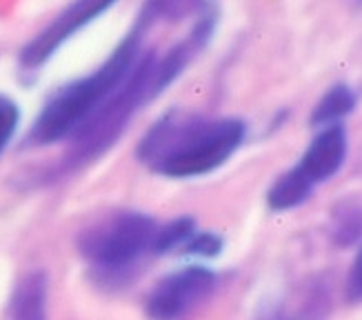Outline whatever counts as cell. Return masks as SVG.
I'll return each mask as SVG.
<instances>
[{
	"instance_id": "52a82bcc",
	"label": "cell",
	"mask_w": 362,
	"mask_h": 320,
	"mask_svg": "<svg viewBox=\"0 0 362 320\" xmlns=\"http://www.w3.org/2000/svg\"><path fill=\"white\" fill-rule=\"evenodd\" d=\"M344 156H347V134L340 125H332L313 138L298 167L313 185H318L329 181L342 167Z\"/></svg>"
},
{
	"instance_id": "3957f363",
	"label": "cell",
	"mask_w": 362,
	"mask_h": 320,
	"mask_svg": "<svg viewBox=\"0 0 362 320\" xmlns=\"http://www.w3.org/2000/svg\"><path fill=\"white\" fill-rule=\"evenodd\" d=\"M153 60H156L153 54L140 58L132 76L124 80V85L100 109L93 111L91 118L71 136L74 149L69 160L74 165L98 158L105 149L112 147L136 111L156 98L151 91Z\"/></svg>"
},
{
	"instance_id": "ba28073f",
	"label": "cell",
	"mask_w": 362,
	"mask_h": 320,
	"mask_svg": "<svg viewBox=\"0 0 362 320\" xmlns=\"http://www.w3.org/2000/svg\"><path fill=\"white\" fill-rule=\"evenodd\" d=\"M11 320H47V276L42 271H31L16 287Z\"/></svg>"
},
{
	"instance_id": "9a60e30c",
	"label": "cell",
	"mask_w": 362,
	"mask_h": 320,
	"mask_svg": "<svg viewBox=\"0 0 362 320\" xmlns=\"http://www.w3.org/2000/svg\"><path fill=\"white\" fill-rule=\"evenodd\" d=\"M327 307H329L327 290L322 285H316L309 292V296L305 300V307L300 309V316H298L296 320H322L327 316Z\"/></svg>"
},
{
	"instance_id": "6da1fadb",
	"label": "cell",
	"mask_w": 362,
	"mask_h": 320,
	"mask_svg": "<svg viewBox=\"0 0 362 320\" xmlns=\"http://www.w3.org/2000/svg\"><path fill=\"white\" fill-rule=\"evenodd\" d=\"M243 140V120H204L171 111L140 140L138 158L169 178H194L227 163Z\"/></svg>"
},
{
	"instance_id": "5bb4252c",
	"label": "cell",
	"mask_w": 362,
	"mask_h": 320,
	"mask_svg": "<svg viewBox=\"0 0 362 320\" xmlns=\"http://www.w3.org/2000/svg\"><path fill=\"white\" fill-rule=\"evenodd\" d=\"M21 122V109L11 98L0 93V154L7 147V142L11 140V136L18 130Z\"/></svg>"
},
{
	"instance_id": "5b68a950",
	"label": "cell",
	"mask_w": 362,
	"mask_h": 320,
	"mask_svg": "<svg viewBox=\"0 0 362 320\" xmlns=\"http://www.w3.org/2000/svg\"><path fill=\"white\" fill-rule=\"evenodd\" d=\"M216 287L214 271L207 267H185L156 285L147 298V316L151 320H180L192 314Z\"/></svg>"
},
{
	"instance_id": "8992f818",
	"label": "cell",
	"mask_w": 362,
	"mask_h": 320,
	"mask_svg": "<svg viewBox=\"0 0 362 320\" xmlns=\"http://www.w3.org/2000/svg\"><path fill=\"white\" fill-rule=\"evenodd\" d=\"M116 0H74V3L62 9L56 18L47 25L36 38H31L21 52V67L23 69H38L49 60L56 50L67 42L76 31L87 27L91 21H96L105 13Z\"/></svg>"
},
{
	"instance_id": "7a4b0ae2",
	"label": "cell",
	"mask_w": 362,
	"mask_h": 320,
	"mask_svg": "<svg viewBox=\"0 0 362 320\" xmlns=\"http://www.w3.org/2000/svg\"><path fill=\"white\" fill-rule=\"evenodd\" d=\"M143 34L145 27L136 23L96 72L58 89L38 114L29 132V140L34 145H52L81 130L93 111L112 98L136 69L138 60L143 58L140 56Z\"/></svg>"
},
{
	"instance_id": "9c48e42d",
	"label": "cell",
	"mask_w": 362,
	"mask_h": 320,
	"mask_svg": "<svg viewBox=\"0 0 362 320\" xmlns=\"http://www.w3.org/2000/svg\"><path fill=\"white\" fill-rule=\"evenodd\" d=\"M313 185L305 171L300 167H296L287 173H282L280 178L272 185L269 194H267V200H269V207L276 212H285V210H293V207L303 205L309 194L313 191Z\"/></svg>"
},
{
	"instance_id": "4fadbf2b",
	"label": "cell",
	"mask_w": 362,
	"mask_h": 320,
	"mask_svg": "<svg viewBox=\"0 0 362 320\" xmlns=\"http://www.w3.org/2000/svg\"><path fill=\"white\" fill-rule=\"evenodd\" d=\"M194 220L192 218H178L174 222H169L167 227L156 232V238H153V251L156 253H169L178 247H185L189 240L194 236Z\"/></svg>"
},
{
	"instance_id": "e0dca14e",
	"label": "cell",
	"mask_w": 362,
	"mask_h": 320,
	"mask_svg": "<svg viewBox=\"0 0 362 320\" xmlns=\"http://www.w3.org/2000/svg\"><path fill=\"white\" fill-rule=\"evenodd\" d=\"M349 296L354 300L362 298V249L358 251L354 267H351V274H349Z\"/></svg>"
},
{
	"instance_id": "8fae6325",
	"label": "cell",
	"mask_w": 362,
	"mask_h": 320,
	"mask_svg": "<svg viewBox=\"0 0 362 320\" xmlns=\"http://www.w3.org/2000/svg\"><path fill=\"white\" fill-rule=\"evenodd\" d=\"M202 0H147L138 16V25L145 29L153 23H178L196 13Z\"/></svg>"
},
{
	"instance_id": "30bf717a",
	"label": "cell",
	"mask_w": 362,
	"mask_h": 320,
	"mask_svg": "<svg viewBox=\"0 0 362 320\" xmlns=\"http://www.w3.org/2000/svg\"><path fill=\"white\" fill-rule=\"evenodd\" d=\"M356 107V93L347 85H336L329 89L322 101L316 105L311 114V125L316 127H332L338 125L344 116H349Z\"/></svg>"
},
{
	"instance_id": "2e32d148",
	"label": "cell",
	"mask_w": 362,
	"mask_h": 320,
	"mask_svg": "<svg viewBox=\"0 0 362 320\" xmlns=\"http://www.w3.org/2000/svg\"><path fill=\"white\" fill-rule=\"evenodd\" d=\"M220 249H223V240L214 234H194L192 240L185 245V251L187 253H196V256H218Z\"/></svg>"
},
{
	"instance_id": "7c38bea8",
	"label": "cell",
	"mask_w": 362,
	"mask_h": 320,
	"mask_svg": "<svg viewBox=\"0 0 362 320\" xmlns=\"http://www.w3.org/2000/svg\"><path fill=\"white\" fill-rule=\"evenodd\" d=\"M332 236L338 245L347 247L362 238V205L342 202L334 212Z\"/></svg>"
},
{
	"instance_id": "277c9868",
	"label": "cell",
	"mask_w": 362,
	"mask_h": 320,
	"mask_svg": "<svg viewBox=\"0 0 362 320\" xmlns=\"http://www.w3.org/2000/svg\"><path fill=\"white\" fill-rule=\"evenodd\" d=\"M156 232V222L149 216L118 212L87 227L78 238V249L98 269L120 271L153 247Z\"/></svg>"
}]
</instances>
